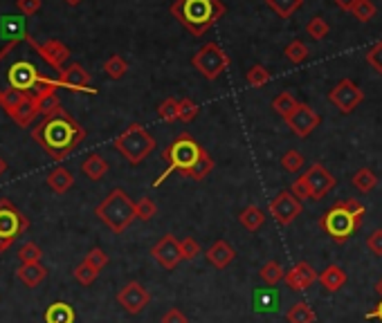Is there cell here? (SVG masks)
<instances>
[{
	"label": "cell",
	"instance_id": "cell-1",
	"mask_svg": "<svg viewBox=\"0 0 382 323\" xmlns=\"http://www.w3.org/2000/svg\"><path fill=\"white\" fill-rule=\"evenodd\" d=\"M9 90L45 99L59 90V70L45 59L41 43L32 36H16L0 49V95Z\"/></svg>",
	"mask_w": 382,
	"mask_h": 323
},
{
	"label": "cell",
	"instance_id": "cell-2",
	"mask_svg": "<svg viewBox=\"0 0 382 323\" xmlns=\"http://www.w3.org/2000/svg\"><path fill=\"white\" fill-rule=\"evenodd\" d=\"M162 162H167V169L162 176L153 182V186L162 184L171 173H182V176H187L196 182H203L209 173L214 171L212 155H209L189 133L178 135V138L165 148Z\"/></svg>",
	"mask_w": 382,
	"mask_h": 323
},
{
	"label": "cell",
	"instance_id": "cell-3",
	"mask_svg": "<svg viewBox=\"0 0 382 323\" xmlns=\"http://www.w3.org/2000/svg\"><path fill=\"white\" fill-rule=\"evenodd\" d=\"M32 138L52 159H66L85 140L81 123L66 110H59L52 117H43L39 126H34Z\"/></svg>",
	"mask_w": 382,
	"mask_h": 323
},
{
	"label": "cell",
	"instance_id": "cell-4",
	"mask_svg": "<svg viewBox=\"0 0 382 323\" xmlns=\"http://www.w3.org/2000/svg\"><path fill=\"white\" fill-rule=\"evenodd\" d=\"M225 11L223 0H176L171 5V16L196 39L212 30Z\"/></svg>",
	"mask_w": 382,
	"mask_h": 323
},
{
	"label": "cell",
	"instance_id": "cell-5",
	"mask_svg": "<svg viewBox=\"0 0 382 323\" xmlns=\"http://www.w3.org/2000/svg\"><path fill=\"white\" fill-rule=\"evenodd\" d=\"M366 214V207L357 200H340L333 205L326 214L319 218V227L326 231L335 243H347L351 236L360 229Z\"/></svg>",
	"mask_w": 382,
	"mask_h": 323
},
{
	"label": "cell",
	"instance_id": "cell-6",
	"mask_svg": "<svg viewBox=\"0 0 382 323\" xmlns=\"http://www.w3.org/2000/svg\"><path fill=\"white\" fill-rule=\"evenodd\" d=\"M95 216L113 233H124L133 225V220H138V211L124 189H113L97 205Z\"/></svg>",
	"mask_w": 382,
	"mask_h": 323
},
{
	"label": "cell",
	"instance_id": "cell-7",
	"mask_svg": "<svg viewBox=\"0 0 382 323\" xmlns=\"http://www.w3.org/2000/svg\"><path fill=\"white\" fill-rule=\"evenodd\" d=\"M113 146H115L117 153H121L126 157L129 164L138 166L155 151L157 142H155L153 135L142 126V123H131L124 133L117 135Z\"/></svg>",
	"mask_w": 382,
	"mask_h": 323
},
{
	"label": "cell",
	"instance_id": "cell-8",
	"mask_svg": "<svg viewBox=\"0 0 382 323\" xmlns=\"http://www.w3.org/2000/svg\"><path fill=\"white\" fill-rule=\"evenodd\" d=\"M229 54L218 43H205L198 52L191 56V66L196 72H201L207 81H216L220 74L229 68Z\"/></svg>",
	"mask_w": 382,
	"mask_h": 323
},
{
	"label": "cell",
	"instance_id": "cell-9",
	"mask_svg": "<svg viewBox=\"0 0 382 323\" xmlns=\"http://www.w3.org/2000/svg\"><path fill=\"white\" fill-rule=\"evenodd\" d=\"M30 229V220L23 211L9 202L7 197L0 200V254H3L7 247H11L18 236H23Z\"/></svg>",
	"mask_w": 382,
	"mask_h": 323
},
{
	"label": "cell",
	"instance_id": "cell-10",
	"mask_svg": "<svg viewBox=\"0 0 382 323\" xmlns=\"http://www.w3.org/2000/svg\"><path fill=\"white\" fill-rule=\"evenodd\" d=\"M328 102L335 106L342 115H351L353 110L364 102V92L353 79H342L338 85L328 92Z\"/></svg>",
	"mask_w": 382,
	"mask_h": 323
},
{
	"label": "cell",
	"instance_id": "cell-11",
	"mask_svg": "<svg viewBox=\"0 0 382 323\" xmlns=\"http://www.w3.org/2000/svg\"><path fill=\"white\" fill-rule=\"evenodd\" d=\"M268 211L273 214V218L279 222L281 227H288L290 222L297 220L302 216V200L292 195V191H279L268 205Z\"/></svg>",
	"mask_w": 382,
	"mask_h": 323
},
{
	"label": "cell",
	"instance_id": "cell-12",
	"mask_svg": "<svg viewBox=\"0 0 382 323\" xmlns=\"http://www.w3.org/2000/svg\"><path fill=\"white\" fill-rule=\"evenodd\" d=\"M151 256L153 260L165 269H176L182 260V247L180 240L174 233H165L153 247H151Z\"/></svg>",
	"mask_w": 382,
	"mask_h": 323
},
{
	"label": "cell",
	"instance_id": "cell-13",
	"mask_svg": "<svg viewBox=\"0 0 382 323\" xmlns=\"http://www.w3.org/2000/svg\"><path fill=\"white\" fill-rule=\"evenodd\" d=\"M117 303L124 307L129 315H140L142 310L151 303V294L142 283L131 281L117 292Z\"/></svg>",
	"mask_w": 382,
	"mask_h": 323
},
{
	"label": "cell",
	"instance_id": "cell-14",
	"mask_svg": "<svg viewBox=\"0 0 382 323\" xmlns=\"http://www.w3.org/2000/svg\"><path fill=\"white\" fill-rule=\"evenodd\" d=\"M304 178L308 182V189H311V200H322V197H326L338 184L335 176L322 164H313L304 173Z\"/></svg>",
	"mask_w": 382,
	"mask_h": 323
},
{
	"label": "cell",
	"instance_id": "cell-15",
	"mask_svg": "<svg viewBox=\"0 0 382 323\" xmlns=\"http://www.w3.org/2000/svg\"><path fill=\"white\" fill-rule=\"evenodd\" d=\"M59 88H66L70 92L97 95V90L90 85V72L79 63H72L59 72Z\"/></svg>",
	"mask_w": 382,
	"mask_h": 323
},
{
	"label": "cell",
	"instance_id": "cell-16",
	"mask_svg": "<svg viewBox=\"0 0 382 323\" xmlns=\"http://www.w3.org/2000/svg\"><path fill=\"white\" fill-rule=\"evenodd\" d=\"M283 121L288 123V128H290L294 135H297V138L304 140V138H308L311 133H315V128L319 126V123H322V117H319L308 104H299L297 110H294V113H292L290 117H286Z\"/></svg>",
	"mask_w": 382,
	"mask_h": 323
},
{
	"label": "cell",
	"instance_id": "cell-17",
	"mask_svg": "<svg viewBox=\"0 0 382 323\" xmlns=\"http://www.w3.org/2000/svg\"><path fill=\"white\" fill-rule=\"evenodd\" d=\"M317 281H319V274L311 263H306V260H302V263H297L292 269H288L286 279H283V283L294 292H304L311 288V285H315Z\"/></svg>",
	"mask_w": 382,
	"mask_h": 323
},
{
	"label": "cell",
	"instance_id": "cell-18",
	"mask_svg": "<svg viewBox=\"0 0 382 323\" xmlns=\"http://www.w3.org/2000/svg\"><path fill=\"white\" fill-rule=\"evenodd\" d=\"M11 119H14L20 128H28L34 123V119L41 115V102L39 99H34V97H25L23 102L11 110V113H7Z\"/></svg>",
	"mask_w": 382,
	"mask_h": 323
},
{
	"label": "cell",
	"instance_id": "cell-19",
	"mask_svg": "<svg viewBox=\"0 0 382 323\" xmlns=\"http://www.w3.org/2000/svg\"><path fill=\"white\" fill-rule=\"evenodd\" d=\"M207 254V260H209V265H214L216 269H225L232 265V260L237 258V252H234V247L227 243V240H216L212 243V247L205 252Z\"/></svg>",
	"mask_w": 382,
	"mask_h": 323
},
{
	"label": "cell",
	"instance_id": "cell-20",
	"mask_svg": "<svg viewBox=\"0 0 382 323\" xmlns=\"http://www.w3.org/2000/svg\"><path fill=\"white\" fill-rule=\"evenodd\" d=\"M347 281H349V276H347V272H344L340 265H328L322 274H319V285L326 290V292H330V294H335V292H340L344 285H347Z\"/></svg>",
	"mask_w": 382,
	"mask_h": 323
},
{
	"label": "cell",
	"instance_id": "cell-21",
	"mask_svg": "<svg viewBox=\"0 0 382 323\" xmlns=\"http://www.w3.org/2000/svg\"><path fill=\"white\" fill-rule=\"evenodd\" d=\"M41 49H43V54H45V59L50 61V66L54 68V70H64V63L70 59V47L66 45V43H61V41H56V39H50L47 43H43L41 45Z\"/></svg>",
	"mask_w": 382,
	"mask_h": 323
},
{
	"label": "cell",
	"instance_id": "cell-22",
	"mask_svg": "<svg viewBox=\"0 0 382 323\" xmlns=\"http://www.w3.org/2000/svg\"><path fill=\"white\" fill-rule=\"evenodd\" d=\"M16 276L23 285H28V288H36V285H41L47 276V269L41 265V263H23L18 269H16Z\"/></svg>",
	"mask_w": 382,
	"mask_h": 323
},
{
	"label": "cell",
	"instance_id": "cell-23",
	"mask_svg": "<svg viewBox=\"0 0 382 323\" xmlns=\"http://www.w3.org/2000/svg\"><path fill=\"white\" fill-rule=\"evenodd\" d=\"M75 184V176L66 169V166H56L54 171L47 173V186L54 191V193H66L72 189Z\"/></svg>",
	"mask_w": 382,
	"mask_h": 323
},
{
	"label": "cell",
	"instance_id": "cell-24",
	"mask_svg": "<svg viewBox=\"0 0 382 323\" xmlns=\"http://www.w3.org/2000/svg\"><path fill=\"white\" fill-rule=\"evenodd\" d=\"M81 171H83L85 178H90V180L97 182V180H102L108 173V162L100 153H90L88 157L81 162Z\"/></svg>",
	"mask_w": 382,
	"mask_h": 323
},
{
	"label": "cell",
	"instance_id": "cell-25",
	"mask_svg": "<svg viewBox=\"0 0 382 323\" xmlns=\"http://www.w3.org/2000/svg\"><path fill=\"white\" fill-rule=\"evenodd\" d=\"M77 315L70 303L56 301L45 310V323H75Z\"/></svg>",
	"mask_w": 382,
	"mask_h": 323
},
{
	"label": "cell",
	"instance_id": "cell-26",
	"mask_svg": "<svg viewBox=\"0 0 382 323\" xmlns=\"http://www.w3.org/2000/svg\"><path fill=\"white\" fill-rule=\"evenodd\" d=\"M258 279H261L268 288H277V285L286 279V269L281 267L279 260H268V263H263V267L258 269Z\"/></svg>",
	"mask_w": 382,
	"mask_h": 323
},
{
	"label": "cell",
	"instance_id": "cell-27",
	"mask_svg": "<svg viewBox=\"0 0 382 323\" xmlns=\"http://www.w3.org/2000/svg\"><path fill=\"white\" fill-rule=\"evenodd\" d=\"M239 222L241 225L248 229V231H258L263 227V222H265V214H263V209H258V207H254V205H250V207H245L241 214H239Z\"/></svg>",
	"mask_w": 382,
	"mask_h": 323
},
{
	"label": "cell",
	"instance_id": "cell-28",
	"mask_svg": "<svg viewBox=\"0 0 382 323\" xmlns=\"http://www.w3.org/2000/svg\"><path fill=\"white\" fill-rule=\"evenodd\" d=\"M286 321L288 323H317V315L306 301H297L286 312Z\"/></svg>",
	"mask_w": 382,
	"mask_h": 323
},
{
	"label": "cell",
	"instance_id": "cell-29",
	"mask_svg": "<svg viewBox=\"0 0 382 323\" xmlns=\"http://www.w3.org/2000/svg\"><path fill=\"white\" fill-rule=\"evenodd\" d=\"M277 305H279V294L275 292V288L254 292V310L256 312H275Z\"/></svg>",
	"mask_w": 382,
	"mask_h": 323
},
{
	"label": "cell",
	"instance_id": "cell-30",
	"mask_svg": "<svg viewBox=\"0 0 382 323\" xmlns=\"http://www.w3.org/2000/svg\"><path fill=\"white\" fill-rule=\"evenodd\" d=\"M302 102H297V97H294L292 92H279L275 99H273V108H275V113L279 115V117H290L294 110H297V106H299Z\"/></svg>",
	"mask_w": 382,
	"mask_h": 323
},
{
	"label": "cell",
	"instance_id": "cell-31",
	"mask_svg": "<svg viewBox=\"0 0 382 323\" xmlns=\"http://www.w3.org/2000/svg\"><path fill=\"white\" fill-rule=\"evenodd\" d=\"M351 184H353L360 193H371V191L376 189V184H378V176H376L371 169H360V171L353 173Z\"/></svg>",
	"mask_w": 382,
	"mask_h": 323
},
{
	"label": "cell",
	"instance_id": "cell-32",
	"mask_svg": "<svg viewBox=\"0 0 382 323\" xmlns=\"http://www.w3.org/2000/svg\"><path fill=\"white\" fill-rule=\"evenodd\" d=\"M104 72L108 74V79H113V81H119L124 74L129 72V63H126V59L124 56H119V54H113L110 59H106V63H104Z\"/></svg>",
	"mask_w": 382,
	"mask_h": 323
},
{
	"label": "cell",
	"instance_id": "cell-33",
	"mask_svg": "<svg viewBox=\"0 0 382 323\" xmlns=\"http://www.w3.org/2000/svg\"><path fill=\"white\" fill-rule=\"evenodd\" d=\"M304 0H265V5L275 11L279 18H290L302 7Z\"/></svg>",
	"mask_w": 382,
	"mask_h": 323
},
{
	"label": "cell",
	"instance_id": "cell-34",
	"mask_svg": "<svg viewBox=\"0 0 382 323\" xmlns=\"http://www.w3.org/2000/svg\"><path fill=\"white\" fill-rule=\"evenodd\" d=\"M270 70L265 66H252L248 72H245V81H248L250 88H263V85L270 83Z\"/></svg>",
	"mask_w": 382,
	"mask_h": 323
},
{
	"label": "cell",
	"instance_id": "cell-35",
	"mask_svg": "<svg viewBox=\"0 0 382 323\" xmlns=\"http://www.w3.org/2000/svg\"><path fill=\"white\" fill-rule=\"evenodd\" d=\"M283 56H286L292 66H302L308 59V47L302 41H290L286 45V49H283Z\"/></svg>",
	"mask_w": 382,
	"mask_h": 323
},
{
	"label": "cell",
	"instance_id": "cell-36",
	"mask_svg": "<svg viewBox=\"0 0 382 323\" xmlns=\"http://www.w3.org/2000/svg\"><path fill=\"white\" fill-rule=\"evenodd\" d=\"M328 32H330V28H328V23L322 16L311 18V20H308V25H306V34L311 36L313 41H324L326 36H328Z\"/></svg>",
	"mask_w": 382,
	"mask_h": 323
},
{
	"label": "cell",
	"instance_id": "cell-37",
	"mask_svg": "<svg viewBox=\"0 0 382 323\" xmlns=\"http://www.w3.org/2000/svg\"><path fill=\"white\" fill-rule=\"evenodd\" d=\"M198 113H201V106L196 104L193 99H189V97L178 99V115H180V121L189 123V121H193L196 117H198Z\"/></svg>",
	"mask_w": 382,
	"mask_h": 323
},
{
	"label": "cell",
	"instance_id": "cell-38",
	"mask_svg": "<svg viewBox=\"0 0 382 323\" xmlns=\"http://www.w3.org/2000/svg\"><path fill=\"white\" fill-rule=\"evenodd\" d=\"M304 164H306V157L299 151H294V148H290V151L283 153V157H281V166H283V171H288V173L302 171Z\"/></svg>",
	"mask_w": 382,
	"mask_h": 323
},
{
	"label": "cell",
	"instance_id": "cell-39",
	"mask_svg": "<svg viewBox=\"0 0 382 323\" xmlns=\"http://www.w3.org/2000/svg\"><path fill=\"white\" fill-rule=\"evenodd\" d=\"M376 11H378V9H376V5L371 3V0H357L351 14H353L357 20H360V23H369V20L376 18Z\"/></svg>",
	"mask_w": 382,
	"mask_h": 323
},
{
	"label": "cell",
	"instance_id": "cell-40",
	"mask_svg": "<svg viewBox=\"0 0 382 323\" xmlns=\"http://www.w3.org/2000/svg\"><path fill=\"white\" fill-rule=\"evenodd\" d=\"M157 115L162 117L165 121H169V123L180 121V115H178V99H174V97L165 99V102L157 106Z\"/></svg>",
	"mask_w": 382,
	"mask_h": 323
},
{
	"label": "cell",
	"instance_id": "cell-41",
	"mask_svg": "<svg viewBox=\"0 0 382 323\" xmlns=\"http://www.w3.org/2000/svg\"><path fill=\"white\" fill-rule=\"evenodd\" d=\"M97 276H100V272H97L90 263H85V260L75 267V279H77V283H81V285H92Z\"/></svg>",
	"mask_w": 382,
	"mask_h": 323
},
{
	"label": "cell",
	"instance_id": "cell-42",
	"mask_svg": "<svg viewBox=\"0 0 382 323\" xmlns=\"http://www.w3.org/2000/svg\"><path fill=\"white\" fill-rule=\"evenodd\" d=\"M18 258H20V263H41L43 252H41V247H39V245H34V243H25V245L20 247Z\"/></svg>",
	"mask_w": 382,
	"mask_h": 323
},
{
	"label": "cell",
	"instance_id": "cell-43",
	"mask_svg": "<svg viewBox=\"0 0 382 323\" xmlns=\"http://www.w3.org/2000/svg\"><path fill=\"white\" fill-rule=\"evenodd\" d=\"M135 211H138V218L140 220L149 222L157 214V207H155V202L151 200V197H142V200L135 202Z\"/></svg>",
	"mask_w": 382,
	"mask_h": 323
},
{
	"label": "cell",
	"instance_id": "cell-44",
	"mask_svg": "<svg viewBox=\"0 0 382 323\" xmlns=\"http://www.w3.org/2000/svg\"><path fill=\"white\" fill-rule=\"evenodd\" d=\"M364 59L378 74H382V41H378V43H374L371 47H369L364 52Z\"/></svg>",
	"mask_w": 382,
	"mask_h": 323
},
{
	"label": "cell",
	"instance_id": "cell-45",
	"mask_svg": "<svg viewBox=\"0 0 382 323\" xmlns=\"http://www.w3.org/2000/svg\"><path fill=\"white\" fill-rule=\"evenodd\" d=\"M83 260H85V263H90L97 272H102L108 265V254L102 250V247H95V250H90L88 256H85Z\"/></svg>",
	"mask_w": 382,
	"mask_h": 323
},
{
	"label": "cell",
	"instance_id": "cell-46",
	"mask_svg": "<svg viewBox=\"0 0 382 323\" xmlns=\"http://www.w3.org/2000/svg\"><path fill=\"white\" fill-rule=\"evenodd\" d=\"M25 97H28V95L16 92V90H9V92H5V95H0V108H3L5 113H11V110H14Z\"/></svg>",
	"mask_w": 382,
	"mask_h": 323
},
{
	"label": "cell",
	"instance_id": "cell-47",
	"mask_svg": "<svg viewBox=\"0 0 382 323\" xmlns=\"http://www.w3.org/2000/svg\"><path fill=\"white\" fill-rule=\"evenodd\" d=\"M180 247H182V260H193L201 254V245L196 238H191V236H187V238L180 243Z\"/></svg>",
	"mask_w": 382,
	"mask_h": 323
},
{
	"label": "cell",
	"instance_id": "cell-48",
	"mask_svg": "<svg viewBox=\"0 0 382 323\" xmlns=\"http://www.w3.org/2000/svg\"><path fill=\"white\" fill-rule=\"evenodd\" d=\"M39 102H41V115H43V117H52V115L59 113V110H64V108H61V102H59L56 95L39 99Z\"/></svg>",
	"mask_w": 382,
	"mask_h": 323
},
{
	"label": "cell",
	"instance_id": "cell-49",
	"mask_svg": "<svg viewBox=\"0 0 382 323\" xmlns=\"http://www.w3.org/2000/svg\"><path fill=\"white\" fill-rule=\"evenodd\" d=\"M290 191H292L294 197H297V200H308V197H311V189H308V182H306L304 176H299L297 180L292 182Z\"/></svg>",
	"mask_w": 382,
	"mask_h": 323
},
{
	"label": "cell",
	"instance_id": "cell-50",
	"mask_svg": "<svg viewBox=\"0 0 382 323\" xmlns=\"http://www.w3.org/2000/svg\"><path fill=\"white\" fill-rule=\"evenodd\" d=\"M366 247H369V252H371L374 256H382V229H376V231L369 233Z\"/></svg>",
	"mask_w": 382,
	"mask_h": 323
},
{
	"label": "cell",
	"instance_id": "cell-51",
	"mask_svg": "<svg viewBox=\"0 0 382 323\" xmlns=\"http://www.w3.org/2000/svg\"><path fill=\"white\" fill-rule=\"evenodd\" d=\"M160 323H189V319L180 307H171L162 315V321H160Z\"/></svg>",
	"mask_w": 382,
	"mask_h": 323
},
{
	"label": "cell",
	"instance_id": "cell-52",
	"mask_svg": "<svg viewBox=\"0 0 382 323\" xmlns=\"http://www.w3.org/2000/svg\"><path fill=\"white\" fill-rule=\"evenodd\" d=\"M16 5L25 16H34L41 9V0H16Z\"/></svg>",
	"mask_w": 382,
	"mask_h": 323
},
{
	"label": "cell",
	"instance_id": "cell-53",
	"mask_svg": "<svg viewBox=\"0 0 382 323\" xmlns=\"http://www.w3.org/2000/svg\"><path fill=\"white\" fill-rule=\"evenodd\" d=\"M340 9H344V11H353V7H355V3L357 0H333Z\"/></svg>",
	"mask_w": 382,
	"mask_h": 323
},
{
	"label": "cell",
	"instance_id": "cell-54",
	"mask_svg": "<svg viewBox=\"0 0 382 323\" xmlns=\"http://www.w3.org/2000/svg\"><path fill=\"white\" fill-rule=\"evenodd\" d=\"M366 319H378V321L382 323V299H380V303L371 310V312H366Z\"/></svg>",
	"mask_w": 382,
	"mask_h": 323
},
{
	"label": "cell",
	"instance_id": "cell-55",
	"mask_svg": "<svg viewBox=\"0 0 382 323\" xmlns=\"http://www.w3.org/2000/svg\"><path fill=\"white\" fill-rule=\"evenodd\" d=\"M5 171H7V162H5L3 157H0V176H3Z\"/></svg>",
	"mask_w": 382,
	"mask_h": 323
},
{
	"label": "cell",
	"instance_id": "cell-56",
	"mask_svg": "<svg viewBox=\"0 0 382 323\" xmlns=\"http://www.w3.org/2000/svg\"><path fill=\"white\" fill-rule=\"evenodd\" d=\"M66 3H68L70 7H77L79 3H83V0H66Z\"/></svg>",
	"mask_w": 382,
	"mask_h": 323
},
{
	"label": "cell",
	"instance_id": "cell-57",
	"mask_svg": "<svg viewBox=\"0 0 382 323\" xmlns=\"http://www.w3.org/2000/svg\"><path fill=\"white\" fill-rule=\"evenodd\" d=\"M376 292H378V294L382 296V279H380V281L376 283Z\"/></svg>",
	"mask_w": 382,
	"mask_h": 323
}]
</instances>
